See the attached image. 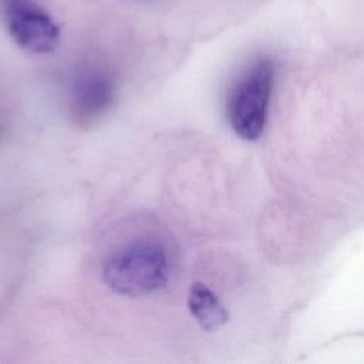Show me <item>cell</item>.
I'll list each match as a JSON object with an SVG mask.
<instances>
[{
	"label": "cell",
	"mask_w": 364,
	"mask_h": 364,
	"mask_svg": "<svg viewBox=\"0 0 364 364\" xmlns=\"http://www.w3.org/2000/svg\"><path fill=\"white\" fill-rule=\"evenodd\" d=\"M6 21L13 40L36 54L51 53L60 43L54 20L33 0H6Z\"/></svg>",
	"instance_id": "cell-3"
},
{
	"label": "cell",
	"mask_w": 364,
	"mask_h": 364,
	"mask_svg": "<svg viewBox=\"0 0 364 364\" xmlns=\"http://www.w3.org/2000/svg\"><path fill=\"white\" fill-rule=\"evenodd\" d=\"M115 100L112 78L100 70H88L81 74L73 88L71 112L80 125L94 124L102 117Z\"/></svg>",
	"instance_id": "cell-4"
},
{
	"label": "cell",
	"mask_w": 364,
	"mask_h": 364,
	"mask_svg": "<svg viewBox=\"0 0 364 364\" xmlns=\"http://www.w3.org/2000/svg\"><path fill=\"white\" fill-rule=\"evenodd\" d=\"M171 264L162 245L154 240H135L112 253L102 269L105 284L115 293L129 297L146 296L164 289Z\"/></svg>",
	"instance_id": "cell-1"
},
{
	"label": "cell",
	"mask_w": 364,
	"mask_h": 364,
	"mask_svg": "<svg viewBox=\"0 0 364 364\" xmlns=\"http://www.w3.org/2000/svg\"><path fill=\"white\" fill-rule=\"evenodd\" d=\"M188 309L198 324L206 331H215L229 320V313L219 297L200 282L193 283L189 289Z\"/></svg>",
	"instance_id": "cell-5"
},
{
	"label": "cell",
	"mask_w": 364,
	"mask_h": 364,
	"mask_svg": "<svg viewBox=\"0 0 364 364\" xmlns=\"http://www.w3.org/2000/svg\"><path fill=\"white\" fill-rule=\"evenodd\" d=\"M273 78V61L262 57L243 73L230 92L229 122L233 131L246 141L259 139L264 129Z\"/></svg>",
	"instance_id": "cell-2"
}]
</instances>
